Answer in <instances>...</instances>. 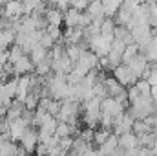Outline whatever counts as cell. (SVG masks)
I'll return each mask as SVG.
<instances>
[{
    "label": "cell",
    "instance_id": "obj_1",
    "mask_svg": "<svg viewBox=\"0 0 157 156\" xmlns=\"http://www.w3.org/2000/svg\"><path fill=\"white\" fill-rule=\"evenodd\" d=\"M110 76L115 79L122 88H128V86H132V84H135V83L139 81V79L135 77L130 70H128V66H126V64H119L117 68H113V70L110 72Z\"/></svg>",
    "mask_w": 157,
    "mask_h": 156
},
{
    "label": "cell",
    "instance_id": "obj_2",
    "mask_svg": "<svg viewBox=\"0 0 157 156\" xmlns=\"http://www.w3.org/2000/svg\"><path fill=\"white\" fill-rule=\"evenodd\" d=\"M133 117L128 114V110L126 112H122L121 116H117L113 119V127H112V134H115V136H122V134H128V132H132V127H133Z\"/></svg>",
    "mask_w": 157,
    "mask_h": 156
},
{
    "label": "cell",
    "instance_id": "obj_3",
    "mask_svg": "<svg viewBox=\"0 0 157 156\" xmlns=\"http://www.w3.org/2000/svg\"><path fill=\"white\" fill-rule=\"evenodd\" d=\"M126 109H128V105L119 103L117 99H113V97H104V99L101 101V112L112 116L113 119L117 116H121L122 112H126Z\"/></svg>",
    "mask_w": 157,
    "mask_h": 156
},
{
    "label": "cell",
    "instance_id": "obj_4",
    "mask_svg": "<svg viewBox=\"0 0 157 156\" xmlns=\"http://www.w3.org/2000/svg\"><path fill=\"white\" fill-rule=\"evenodd\" d=\"M18 145H20L28 154H33V153H35V149H37V145H39V134H37V129L29 127V129L22 134V138H20V142H18Z\"/></svg>",
    "mask_w": 157,
    "mask_h": 156
},
{
    "label": "cell",
    "instance_id": "obj_5",
    "mask_svg": "<svg viewBox=\"0 0 157 156\" xmlns=\"http://www.w3.org/2000/svg\"><path fill=\"white\" fill-rule=\"evenodd\" d=\"M35 72V64L31 63V59L28 55H24L20 61H17L15 64H11V74L13 77H22V76H29Z\"/></svg>",
    "mask_w": 157,
    "mask_h": 156
},
{
    "label": "cell",
    "instance_id": "obj_6",
    "mask_svg": "<svg viewBox=\"0 0 157 156\" xmlns=\"http://www.w3.org/2000/svg\"><path fill=\"white\" fill-rule=\"evenodd\" d=\"M126 66H128V70H130L135 77L141 79V77H143V74H144L152 64H148V61L144 59V55H143V53H139V55H137V57H133Z\"/></svg>",
    "mask_w": 157,
    "mask_h": 156
},
{
    "label": "cell",
    "instance_id": "obj_7",
    "mask_svg": "<svg viewBox=\"0 0 157 156\" xmlns=\"http://www.w3.org/2000/svg\"><path fill=\"white\" fill-rule=\"evenodd\" d=\"M44 18H46V24L48 26H55V28H62V18H64V13H60L59 9H55L51 4L48 6L46 13H44Z\"/></svg>",
    "mask_w": 157,
    "mask_h": 156
},
{
    "label": "cell",
    "instance_id": "obj_8",
    "mask_svg": "<svg viewBox=\"0 0 157 156\" xmlns=\"http://www.w3.org/2000/svg\"><path fill=\"white\" fill-rule=\"evenodd\" d=\"M119 149H121V151H124V153H130V151L139 149L137 136H135L133 132H128V134L119 136Z\"/></svg>",
    "mask_w": 157,
    "mask_h": 156
},
{
    "label": "cell",
    "instance_id": "obj_9",
    "mask_svg": "<svg viewBox=\"0 0 157 156\" xmlns=\"http://www.w3.org/2000/svg\"><path fill=\"white\" fill-rule=\"evenodd\" d=\"M97 61H99V57H97L95 53H91L90 50H82V53H80V57H78L77 64L84 66L86 70H93V68H97Z\"/></svg>",
    "mask_w": 157,
    "mask_h": 156
},
{
    "label": "cell",
    "instance_id": "obj_10",
    "mask_svg": "<svg viewBox=\"0 0 157 156\" xmlns=\"http://www.w3.org/2000/svg\"><path fill=\"white\" fill-rule=\"evenodd\" d=\"M15 39H17V33L9 28L6 30H0V51H6L9 50L13 44H15Z\"/></svg>",
    "mask_w": 157,
    "mask_h": 156
},
{
    "label": "cell",
    "instance_id": "obj_11",
    "mask_svg": "<svg viewBox=\"0 0 157 156\" xmlns=\"http://www.w3.org/2000/svg\"><path fill=\"white\" fill-rule=\"evenodd\" d=\"M86 13L91 17V20H102L104 18V9H102V2H99V0H95V2H90L88 4V9H86Z\"/></svg>",
    "mask_w": 157,
    "mask_h": 156
},
{
    "label": "cell",
    "instance_id": "obj_12",
    "mask_svg": "<svg viewBox=\"0 0 157 156\" xmlns=\"http://www.w3.org/2000/svg\"><path fill=\"white\" fill-rule=\"evenodd\" d=\"M78 20H80V13L70 7V9L64 13L62 26H66V28H78Z\"/></svg>",
    "mask_w": 157,
    "mask_h": 156
},
{
    "label": "cell",
    "instance_id": "obj_13",
    "mask_svg": "<svg viewBox=\"0 0 157 156\" xmlns=\"http://www.w3.org/2000/svg\"><path fill=\"white\" fill-rule=\"evenodd\" d=\"M110 136H112V130H108V129H102V127L95 129V130H93V145L101 147L102 143H106V140H108Z\"/></svg>",
    "mask_w": 157,
    "mask_h": 156
},
{
    "label": "cell",
    "instance_id": "obj_14",
    "mask_svg": "<svg viewBox=\"0 0 157 156\" xmlns=\"http://www.w3.org/2000/svg\"><path fill=\"white\" fill-rule=\"evenodd\" d=\"M102 9H104V18H113L121 9V2H115V0L102 2Z\"/></svg>",
    "mask_w": 157,
    "mask_h": 156
},
{
    "label": "cell",
    "instance_id": "obj_15",
    "mask_svg": "<svg viewBox=\"0 0 157 156\" xmlns=\"http://www.w3.org/2000/svg\"><path fill=\"white\" fill-rule=\"evenodd\" d=\"M29 59H31V63L37 66L39 63H42V61H46V57H48V50H44L42 46H35L33 50H31V53L28 55Z\"/></svg>",
    "mask_w": 157,
    "mask_h": 156
},
{
    "label": "cell",
    "instance_id": "obj_16",
    "mask_svg": "<svg viewBox=\"0 0 157 156\" xmlns=\"http://www.w3.org/2000/svg\"><path fill=\"white\" fill-rule=\"evenodd\" d=\"M141 51H139V46L133 42V44H128L126 48H124V51H122V64H128L133 57H137Z\"/></svg>",
    "mask_w": 157,
    "mask_h": 156
},
{
    "label": "cell",
    "instance_id": "obj_17",
    "mask_svg": "<svg viewBox=\"0 0 157 156\" xmlns=\"http://www.w3.org/2000/svg\"><path fill=\"white\" fill-rule=\"evenodd\" d=\"M113 30H115V20L113 18H102L101 24V33L102 37H113Z\"/></svg>",
    "mask_w": 157,
    "mask_h": 156
},
{
    "label": "cell",
    "instance_id": "obj_18",
    "mask_svg": "<svg viewBox=\"0 0 157 156\" xmlns=\"http://www.w3.org/2000/svg\"><path fill=\"white\" fill-rule=\"evenodd\" d=\"M113 20H115V26H126L130 20H132V13L128 11V9H124V7H121L117 11V15L113 17Z\"/></svg>",
    "mask_w": 157,
    "mask_h": 156
},
{
    "label": "cell",
    "instance_id": "obj_19",
    "mask_svg": "<svg viewBox=\"0 0 157 156\" xmlns=\"http://www.w3.org/2000/svg\"><path fill=\"white\" fill-rule=\"evenodd\" d=\"M132 132H133L135 136H141V134H150V132H154V129H150L143 119H135V121H133V127H132Z\"/></svg>",
    "mask_w": 157,
    "mask_h": 156
},
{
    "label": "cell",
    "instance_id": "obj_20",
    "mask_svg": "<svg viewBox=\"0 0 157 156\" xmlns=\"http://www.w3.org/2000/svg\"><path fill=\"white\" fill-rule=\"evenodd\" d=\"M80 53H82V48H80V46H64V55H66L73 64L78 61Z\"/></svg>",
    "mask_w": 157,
    "mask_h": 156
},
{
    "label": "cell",
    "instance_id": "obj_21",
    "mask_svg": "<svg viewBox=\"0 0 157 156\" xmlns=\"http://www.w3.org/2000/svg\"><path fill=\"white\" fill-rule=\"evenodd\" d=\"M24 57V51L17 46V44H13L11 48H9V64H15L17 61H20Z\"/></svg>",
    "mask_w": 157,
    "mask_h": 156
},
{
    "label": "cell",
    "instance_id": "obj_22",
    "mask_svg": "<svg viewBox=\"0 0 157 156\" xmlns=\"http://www.w3.org/2000/svg\"><path fill=\"white\" fill-rule=\"evenodd\" d=\"M135 88H137V92H139V96H150V84L146 83V81H143V79H139L135 84H133Z\"/></svg>",
    "mask_w": 157,
    "mask_h": 156
},
{
    "label": "cell",
    "instance_id": "obj_23",
    "mask_svg": "<svg viewBox=\"0 0 157 156\" xmlns=\"http://www.w3.org/2000/svg\"><path fill=\"white\" fill-rule=\"evenodd\" d=\"M88 4H90V2H86V0H77V2H70V7L75 9V11H78V13H84V11L88 9Z\"/></svg>",
    "mask_w": 157,
    "mask_h": 156
},
{
    "label": "cell",
    "instance_id": "obj_24",
    "mask_svg": "<svg viewBox=\"0 0 157 156\" xmlns=\"http://www.w3.org/2000/svg\"><path fill=\"white\" fill-rule=\"evenodd\" d=\"M146 83H148L150 86H157V68L155 66H152V72H150V76L146 79Z\"/></svg>",
    "mask_w": 157,
    "mask_h": 156
}]
</instances>
